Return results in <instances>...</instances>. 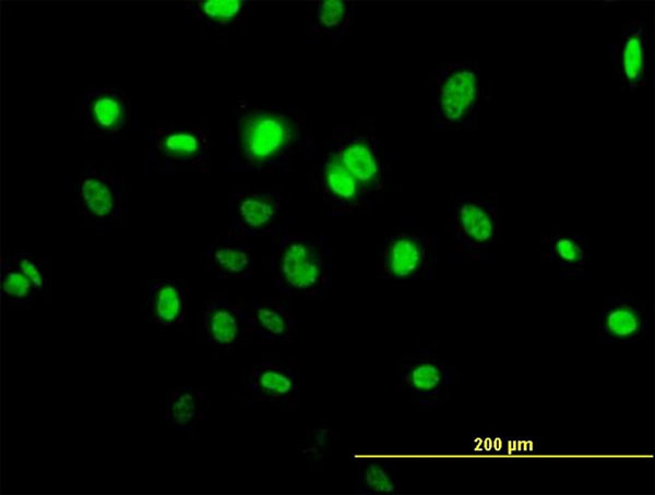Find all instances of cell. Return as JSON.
Returning a JSON list of instances; mask_svg holds the SVG:
<instances>
[{
    "label": "cell",
    "instance_id": "obj_1",
    "mask_svg": "<svg viewBox=\"0 0 655 495\" xmlns=\"http://www.w3.org/2000/svg\"><path fill=\"white\" fill-rule=\"evenodd\" d=\"M481 99L479 62L463 59L445 63L438 71L437 128L455 131L478 129Z\"/></svg>",
    "mask_w": 655,
    "mask_h": 495
},
{
    "label": "cell",
    "instance_id": "obj_2",
    "mask_svg": "<svg viewBox=\"0 0 655 495\" xmlns=\"http://www.w3.org/2000/svg\"><path fill=\"white\" fill-rule=\"evenodd\" d=\"M277 290L288 295L318 297L331 280L327 253L300 237L283 238L272 265Z\"/></svg>",
    "mask_w": 655,
    "mask_h": 495
},
{
    "label": "cell",
    "instance_id": "obj_3",
    "mask_svg": "<svg viewBox=\"0 0 655 495\" xmlns=\"http://www.w3.org/2000/svg\"><path fill=\"white\" fill-rule=\"evenodd\" d=\"M295 137V128L286 117L251 112L237 126L233 164L243 169H262L276 164L290 150Z\"/></svg>",
    "mask_w": 655,
    "mask_h": 495
},
{
    "label": "cell",
    "instance_id": "obj_4",
    "mask_svg": "<svg viewBox=\"0 0 655 495\" xmlns=\"http://www.w3.org/2000/svg\"><path fill=\"white\" fill-rule=\"evenodd\" d=\"M453 232L460 255L488 261L501 237V217L496 193H460L453 200Z\"/></svg>",
    "mask_w": 655,
    "mask_h": 495
},
{
    "label": "cell",
    "instance_id": "obj_5",
    "mask_svg": "<svg viewBox=\"0 0 655 495\" xmlns=\"http://www.w3.org/2000/svg\"><path fill=\"white\" fill-rule=\"evenodd\" d=\"M436 268L437 241L431 236L397 233L385 242L380 254L379 273L384 279H430Z\"/></svg>",
    "mask_w": 655,
    "mask_h": 495
},
{
    "label": "cell",
    "instance_id": "obj_6",
    "mask_svg": "<svg viewBox=\"0 0 655 495\" xmlns=\"http://www.w3.org/2000/svg\"><path fill=\"white\" fill-rule=\"evenodd\" d=\"M209 157L207 135L194 125H166L148 135V164L160 172L193 168Z\"/></svg>",
    "mask_w": 655,
    "mask_h": 495
},
{
    "label": "cell",
    "instance_id": "obj_7",
    "mask_svg": "<svg viewBox=\"0 0 655 495\" xmlns=\"http://www.w3.org/2000/svg\"><path fill=\"white\" fill-rule=\"evenodd\" d=\"M400 377L415 403L434 408L454 378V370L436 352L422 349L402 362Z\"/></svg>",
    "mask_w": 655,
    "mask_h": 495
},
{
    "label": "cell",
    "instance_id": "obj_8",
    "mask_svg": "<svg viewBox=\"0 0 655 495\" xmlns=\"http://www.w3.org/2000/svg\"><path fill=\"white\" fill-rule=\"evenodd\" d=\"M647 21L646 17L628 20L620 32L619 40L609 46V60L620 89L631 93L645 86Z\"/></svg>",
    "mask_w": 655,
    "mask_h": 495
},
{
    "label": "cell",
    "instance_id": "obj_9",
    "mask_svg": "<svg viewBox=\"0 0 655 495\" xmlns=\"http://www.w3.org/2000/svg\"><path fill=\"white\" fill-rule=\"evenodd\" d=\"M598 325L600 345H636L647 334L646 306L630 293L606 299Z\"/></svg>",
    "mask_w": 655,
    "mask_h": 495
},
{
    "label": "cell",
    "instance_id": "obj_10",
    "mask_svg": "<svg viewBox=\"0 0 655 495\" xmlns=\"http://www.w3.org/2000/svg\"><path fill=\"white\" fill-rule=\"evenodd\" d=\"M245 309L247 335H254L265 342H289L295 319L289 306L276 297L252 302Z\"/></svg>",
    "mask_w": 655,
    "mask_h": 495
},
{
    "label": "cell",
    "instance_id": "obj_11",
    "mask_svg": "<svg viewBox=\"0 0 655 495\" xmlns=\"http://www.w3.org/2000/svg\"><path fill=\"white\" fill-rule=\"evenodd\" d=\"M201 331L204 339L221 349L239 343L246 333L245 309L215 298L202 307Z\"/></svg>",
    "mask_w": 655,
    "mask_h": 495
},
{
    "label": "cell",
    "instance_id": "obj_12",
    "mask_svg": "<svg viewBox=\"0 0 655 495\" xmlns=\"http://www.w3.org/2000/svg\"><path fill=\"white\" fill-rule=\"evenodd\" d=\"M79 198L83 212L94 219L117 217L121 206L119 181L112 174L91 169L79 178Z\"/></svg>",
    "mask_w": 655,
    "mask_h": 495
},
{
    "label": "cell",
    "instance_id": "obj_13",
    "mask_svg": "<svg viewBox=\"0 0 655 495\" xmlns=\"http://www.w3.org/2000/svg\"><path fill=\"white\" fill-rule=\"evenodd\" d=\"M84 104L87 121L95 132L105 136L122 133L129 118L124 95L116 89L102 88L87 93Z\"/></svg>",
    "mask_w": 655,
    "mask_h": 495
},
{
    "label": "cell",
    "instance_id": "obj_14",
    "mask_svg": "<svg viewBox=\"0 0 655 495\" xmlns=\"http://www.w3.org/2000/svg\"><path fill=\"white\" fill-rule=\"evenodd\" d=\"M541 243L545 258L557 265L561 277L584 276L588 238L583 232L556 231Z\"/></svg>",
    "mask_w": 655,
    "mask_h": 495
},
{
    "label": "cell",
    "instance_id": "obj_15",
    "mask_svg": "<svg viewBox=\"0 0 655 495\" xmlns=\"http://www.w3.org/2000/svg\"><path fill=\"white\" fill-rule=\"evenodd\" d=\"M247 390L255 400L291 403L297 391L296 375L290 367L262 362L250 369Z\"/></svg>",
    "mask_w": 655,
    "mask_h": 495
},
{
    "label": "cell",
    "instance_id": "obj_16",
    "mask_svg": "<svg viewBox=\"0 0 655 495\" xmlns=\"http://www.w3.org/2000/svg\"><path fill=\"white\" fill-rule=\"evenodd\" d=\"M187 288L179 280L152 281L146 290V310L152 321L163 327L183 322Z\"/></svg>",
    "mask_w": 655,
    "mask_h": 495
},
{
    "label": "cell",
    "instance_id": "obj_17",
    "mask_svg": "<svg viewBox=\"0 0 655 495\" xmlns=\"http://www.w3.org/2000/svg\"><path fill=\"white\" fill-rule=\"evenodd\" d=\"M364 189H379L382 181L380 156L371 143L355 137L343 143L335 153Z\"/></svg>",
    "mask_w": 655,
    "mask_h": 495
},
{
    "label": "cell",
    "instance_id": "obj_18",
    "mask_svg": "<svg viewBox=\"0 0 655 495\" xmlns=\"http://www.w3.org/2000/svg\"><path fill=\"white\" fill-rule=\"evenodd\" d=\"M207 268L217 278L243 279L252 274L253 257L248 245L223 242L205 249Z\"/></svg>",
    "mask_w": 655,
    "mask_h": 495
},
{
    "label": "cell",
    "instance_id": "obj_19",
    "mask_svg": "<svg viewBox=\"0 0 655 495\" xmlns=\"http://www.w3.org/2000/svg\"><path fill=\"white\" fill-rule=\"evenodd\" d=\"M209 396L205 391L191 386L175 388L167 400V425L181 432H191L195 422L201 419L207 408Z\"/></svg>",
    "mask_w": 655,
    "mask_h": 495
},
{
    "label": "cell",
    "instance_id": "obj_20",
    "mask_svg": "<svg viewBox=\"0 0 655 495\" xmlns=\"http://www.w3.org/2000/svg\"><path fill=\"white\" fill-rule=\"evenodd\" d=\"M322 184L325 195L338 206L355 205L362 192L360 183L335 153L330 154L324 161Z\"/></svg>",
    "mask_w": 655,
    "mask_h": 495
},
{
    "label": "cell",
    "instance_id": "obj_21",
    "mask_svg": "<svg viewBox=\"0 0 655 495\" xmlns=\"http://www.w3.org/2000/svg\"><path fill=\"white\" fill-rule=\"evenodd\" d=\"M278 197L274 194H247L236 204V222L247 233L260 232L274 220Z\"/></svg>",
    "mask_w": 655,
    "mask_h": 495
},
{
    "label": "cell",
    "instance_id": "obj_22",
    "mask_svg": "<svg viewBox=\"0 0 655 495\" xmlns=\"http://www.w3.org/2000/svg\"><path fill=\"white\" fill-rule=\"evenodd\" d=\"M186 3L198 20L216 28L234 25L246 11V2L239 0H202Z\"/></svg>",
    "mask_w": 655,
    "mask_h": 495
},
{
    "label": "cell",
    "instance_id": "obj_23",
    "mask_svg": "<svg viewBox=\"0 0 655 495\" xmlns=\"http://www.w3.org/2000/svg\"><path fill=\"white\" fill-rule=\"evenodd\" d=\"M400 481L393 467L385 460L368 461L359 472L358 491L366 494H394Z\"/></svg>",
    "mask_w": 655,
    "mask_h": 495
},
{
    "label": "cell",
    "instance_id": "obj_24",
    "mask_svg": "<svg viewBox=\"0 0 655 495\" xmlns=\"http://www.w3.org/2000/svg\"><path fill=\"white\" fill-rule=\"evenodd\" d=\"M1 285L7 300L14 306H28L38 294L32 282L9 262L1 267Z\"/></svg>",
    "mask_w": 655,
    "mask_h": 495
},
{
    "label": "cell",
    "instance_id": "obj_25",
    "mask_svg": "<svg viewBox=\"0 0 655 495\" xmlns=\"http://www.w3.org/2000/svg\"><path fill=\"white\" fill-rule=\"evenodd\" d=\"M347 14L346 3L340 0L322 1L317 9L319 26L329 33L342 29L347 21Z\"/></svg>",
    "mask_w": 655,
    "mask_h": 495
},
{
    "label": "cell",
    "instance_id": "obj_26",
    "mask_svg": "<svg viewBox=\"0 0 655 495\" xmlns=\"http://www.w3.org/2000/svg\"><path fill=\"white\" fill-rule=\"evenodd\" d=\"M7 262L19 269L32 282L38 294L46 290L48 278L37 258L29 254L15 253Z\"/></svg>",
    "mask_w": 655,
    "mask_h": 495
}]
</instances>
